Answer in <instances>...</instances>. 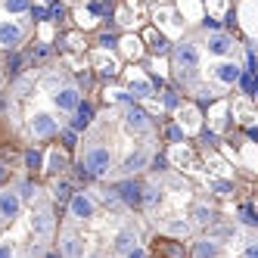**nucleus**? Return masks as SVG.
Instances as JSON below:
<instances>
[{"label":"nucleus","mask_w":258,"mask_h":258,"mask_svg":"<svg viewBox=\"0 0 258 258\" xmlns=\"http://www.w3.org/2000/svg\"><path fill=\"white\" fill-rule=\"evenodd\" d=\"M75 146L84 177L118 183L153 168L159 156V131L153 118L127 100L90 118Z\"/></svg>","instance_id":"1"},{"label":"nucleus","mask_w":258,"mask_h":258,"mask_svg":"<svg viewBox=\"0 0 258 258\" xmlns=\"http://www.w3.org/2000/svg\"><path fill=\"white\" fill-rule=\"evenodd\" d=\"M168 53L174 84L199 103L221 100L239 84L243 72H252V44H246L243 53V44L215 22L180 34Z\"/></svg>","instance_id":"2"},{"label":"nucleus","mask_w":258,"mask_h":258,"mask_svg":"<svg viewBox=\"0 0 258 258\" xmlns=\"http://www.w3.org/2000/svg\"><path fill=\"white\" fill-rule=\"evenodd\" d=\"M81 106V84L72 72L59 62L34 66L22 75H16L10 84V97L4 112L10 127L25 143H44L59 137L72 115Z\"/></svg>","instance_id":"3"},{"label":"nucleus","mask_w":258,"mask_h":258,"mask_svg":"<svg viewBox=\"0 0 258 258\" xmlns=\"http://www.w3.org/2000/svg\"><path fill=\"white\" fill-rule=\"evenodd\" d=\"M38 19L31 0H0V53H19Z\"/></svg>","instance_id":"4"},{"label":"nucleus","mask_w":258,"mask_h":258,"mask_svg":"<svg viewBox=\"0 0 258 258\" xmlns=\"http://www.w3.org/2000/svg\"><path fill=\"white\" fill-rule=\"evenodd\" d=\"M221 252H224V246L218 243V236H206L193 246V258H221Z\"/></svg>","instance_id":"5"},{"label":"nucleus","mask_w":258,"mask_h":258,"mask_svg":"<svg viewBox=\"0 0 258 258\" xmlns=\"http://www.w3.org/2000/svg\"><path fill=\"white\" fill-rule=\"evenodd\" d=\"M252 13H255V0H239V22H243V31H246V44H252V41H255Z\"/></svg>","instance_id":"6"},{"label":"nucleus","mask_w":258,"mask_h":258,"mask_svg":"<svg viewBox=\"0 0 258 258\" xmlns=\"http://www.w3.org/2000/svg\"><path fill=\"white\" fill-rule=\"evenodd\" d=\"M66 165H69V159H66L59 150H53L50 159H47V171H50V174H62V171H66Z\"/></svg>","instance_id":"7"},{"label":"nucleus","mask_w":258,"mask_h":258,"mask_svg":"<svg viewBox=\"0 0 258 258\" xmlns=\"http://www.w3.org/2000/svg\"><path fill=\"white\" fill-rule=\"evenodd\" d=\"M156 255L159 258H187L177 243H156Z\"/></svg>","instance_id":"8"},{"label":"nucleus","mask_w":258,"mask_h":258,"mask_svg":"<svg viewBox=\"0 0 258 258\" xmlns=\"http://www.w3.org/2000/svg\"><path fill=\"white\" fill-rule=\"evenodd\" d=\"M233 109H239V121L252 127V121H255V112H252V106H249V94H246L243 100H236V103H233Z\"/></svg>","instance_id":"9"},{"label":"nucleus","mask_w":258,"mask_h":258,"mask_svg":"<svg viewBox=\"0 0 258 258\" xmlns=\"http://www.w3.org/2000/svg\"><path fill=\"white\" fill-rule=\"evenodd\" d=\"M180 124H183V131H196V127H199V112L193 106L180 109Z\"/></svg>","instance_id":"10"},{"label":"nucleus","mask_w":258,"mask_h":258,"mask_svg":"<svg viewBox=\"0 0 258 258\" xmlns=\"http://www.w3.org/2000/svg\"><path fill=\"white\" fill-rule=\"evenodd\" d=\"M121 44H124V47H121V50H124V56H134V59L140 56V41H137V38H124Z\"/></svg>","instance_id":"11"},{"label":"nucleus","mask_w":258,"mask_h":258,"mask_svg":"<svg viewBox=\"0 0 258 258\" xmlns=\"http://www.w3.org/2000/svg\"><path fill=\"white\" fill-rule=\"evenodd\" d=\"M180 10L190 16V22H196V19H199V4H196V0H180Z\"/></svg>","instance_id":"12"},{"label":"nucleus","mask_w":258,"mask_h":258,"mask_svg":"<svg viewBox=\"0 0 258 258\" xmlns=\"http://www.w3.org/2000/svg\"><path fill=\"white\" fill-rule=\"evenodd\" d=\"M16 255H19L16 243H10V239H0V258H16Z\"/></svg>","instance_id":"13"},{"label":"nucleus","mask_w":258,"mask_h":258,"mask_svg":"<svg viewBox=\"0 0 258 258\" xmlns=\"http://www.w3.org/2000/svg\"><path fill=\"white\" fill-rule=\"evenodd\" d=\"M131 90H137V97H150V84H146L143 78H131Z\"/></svg>","instance_id":"14"},{"label":"nucleus","mask_w":258,"mask_h":258,"mask_svg":"<svg viewBox=\"0 0 258 258\" xmlns=\"http://www.w3.org/2000/svg\"><path fill=\"white\" fill-rule=\"evenodd\" d=\"M224 7H227V0H209V10H212L215 16H221V13H224Z\"/></svg>","instance_id":"15"},{"label":"nucleus","mask_w":258,"mask_h":258,"mask_svg":"<svg viewBox=\"0 0 258 258\" xmlns=\"http://www.w3.org/2000/svg\"><path fill=\"white\" fill-rule=\"evenodd\" d=\"M239 221H243L246 227H255V215H252V209H249V206L243 209V218H239Z\"/></svg>","instance_id":"16"},{"label":"nucleus","mask_w":258,"mask_h":258,"mask_svg":"<svg viewBox=\"0 0 258 258\" xmlns=\"http://www.w3.org/2000/svg\"><path fill=\"white\" fill-rule=\"evenodd\" d=\"M124 258H146V252H143V249H131V252L124 255Z\"/></svg>","instance_id":"17"},{"label":"nucleus","mask_w":258,"mask_h":258,"mask_svg":"<svg viewBox=\"0 0 258 258\" xmlns=\"http://www.w3.org/2000/svg\"><path fill=\"white\" fill-rule=\"evenodd\" d=\"M4 81H7V66H4V59H0V90H4Z\"/></svg>","instance_id":"18"},{"label":"nucleus","mask_w":258,"mask_h":258,"mask_svg":"<svg viewBox=\"0 0 258 258\" xmlns=\"http://www.w3.org/2000/svg\"><path fill=\"white\" fill-rule=\"evenodd\" d=\"M84 258H106L103 252H90V255H84Z\"/></svg>","instance_id":"19"},{"label":"nucleus","mask_w":258,"mask_h":258,"mask_svg":"<svg viewBox=\"0 0 258 258\" xmlns=\"http://www.w3.org/2000/svg\"><path fill=\"white\" fill-rule=\"evenodd\" d=\"M44 258H62V255H59V252H47Z\"/></svg>","instance_id":"20"}]
</instances>
